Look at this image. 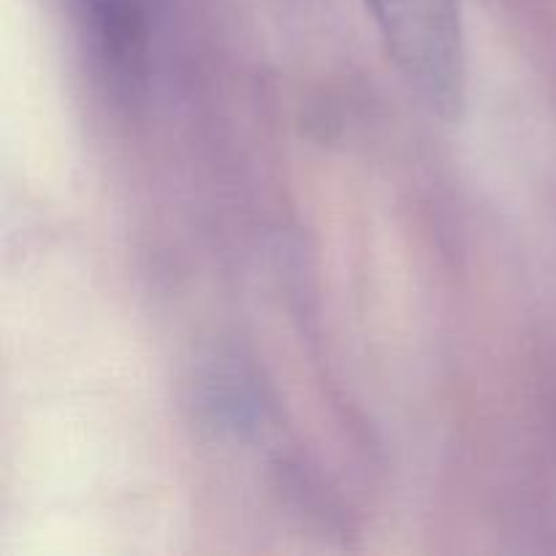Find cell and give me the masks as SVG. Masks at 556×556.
<instances>
[{"instance_id": "2", "label": "cell", "mask_w": 556, "mask_h": 556, "mask_svg": "<svg viewBox=\"0 0 556 556\" xmlns=\"http://www.w3.org/2000/svg\"><path fill=\"white\" fill-rule=\"evenodd\" d=\"M92 43L117 79H136L144 63L147 0H81Z\"/></svg>"}, {"instance_id": "1", "label": "cell", "mask_w": 556, "mask_h": 556, "mask_svg": "<svg viewBox=\"0 0 556 556\" xmlns=\"http://www.w3.org/2000/svg\"><path fill=\"white\" fill-rule=\"evenodd\" d=\"M386 54L434 114L459 117L467 90L462 0H364Z\"/></svg>"}]
</instances>
